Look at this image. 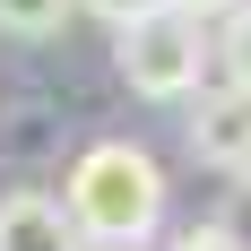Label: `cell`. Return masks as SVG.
I'll return each instance as SVG.
<instances>
[{
  "label": "cell",
  "mask_w": 251,
  "mask_h": 251,
  "mask_svg": "<svg viewBox=\"0 0 251 251\" xmlns=\"http://www.w3.org/2000/svg\"><path fill=\"white\" fill-rule=\"evenodd\" d=\"M61 217L96 251H148V234L165 226V165L139 139H96L61 182Z\"/></svg>",
  "instance_id": "1"
},
{
  "label": "cell",
  "mask_w": 251,
  "mask_h": 251,
  "mask_svg": "<svg viewBox=\"0 0 251 251\" xmlns=\"http://www.w3.org/2000/svg\"><path fill=\"white\" fill-rule=\"evenodd\" d=\"M113 61H122L130 96H148V104H174V96H191V87L208 78V26L156 0L148 18L113 26Z\"/></svg>",
  "instance_id": "2"
},
{
  "label": "cell",
  "mask_w": 251,
  "mask_h": 251,
  "mask_svg": "<svg viewBox=\"0 0 251 251\" xmlns=\"http://www.w3.org/2000/svg\"><path fill=\"white\" fill-rule=\"evenodd\" d=\"M191 156L217 174H251V87H208L191 104Z\"/></svg>",
  "instance_id": "3"
},
{
  "label": "cell",
  "mask_w": 251,
  "mask_h": 251,
  "mask_svg": "<svg viewBox=\"0 0 251 251\" xmlns=\"http://www.w3.org/2000/svg\"><path fill=\"white\" fill-rule=\"evenodd\" d=\"M0 251H87V243L70 234L52 191H9L0 200Z\"/></svg>",
  "instance_id": "4"
},
{
  "label": "cell",
  "mask_w": 251,
  "mask_h": 251,
  "mask_svg": "<svg viewBox=\"0 0 251 251\" xmlns=\"http://www.w3.org/2000/svg\"><path fill=\"white\" fill-rule=\"evenodd\" d=\"M208 61L226 70V87H251V0H234L226 18H217V35H208Z\"/></svg>",
  "instance_id": "5"
},
{
  "label": "cell",
  "mask_w": 251,
  "mask_h": 251,
  "mask_svg": "<svg viewBox=\"0 0 251 251\" xmlns=\"http://www.w3.org/2000/svg\"><path fill=\"white\" fill-rule=\"evenodd\" d=\"M70 26V0H0V35H18V44H44Z\"/></svg>",
  "instance_id": "6"
},
{
  "label": "cell",
  "mask_w": 251,
  "mask_h": 251,
  "mask_svg": "<svg viewBox=\"0 0 251 251\" xmlns=\"http://www.w3.org/2000/svg\"><path fill=\"white\" fill-rule=\"evenodd\" d=\"M165 251H251V243H243V234L226 226V217H208V226H182V234H174Z\"/></svg>",
  "instance_id": "7"
},
{
  "label": "cell",
  "mask_w": 251,
  "mask_h": 251,
  "mask_svg": "<svg viewBox=\"0 0 251 251\" xmlns=\"http://www.w3.org/2000/svg\"><path fill=\"white\" fill-rule=\"evenodd\" d=\"M70 9H96L104 26H130V18H148L156 0H70Z\"/></svg>",
  "instance_id": "8"
},
{
  "label": "cell",
  "mask_w": 251,
  "mask_h": 251,
  "mask_svg": "<svg viewBox=\"0 0 251 251\" xmlns=\"http://www.w3.org/2000/svg\"><path fill=\"white\" fill-rule=\"evenodd\" d=\"M165 9H182V18H200V26H208V18H226L234 0H165Z\"/></svg>",
  "instance_id": "9"
},
{
  "label": "cell",
  "mask_w": 251,
  "mask_h": 251,
  "mask_svg": "<svg viewBox=\"0 0 251 251\" xmlns=\"http://www.w3.org/2000/svg\"><path fill=\"white\" fill-rule=\"evenodd\" d=\"M87 251H96V243H87Z\"/></svg>",
  "instance_id": "10"
}]
</instances>
